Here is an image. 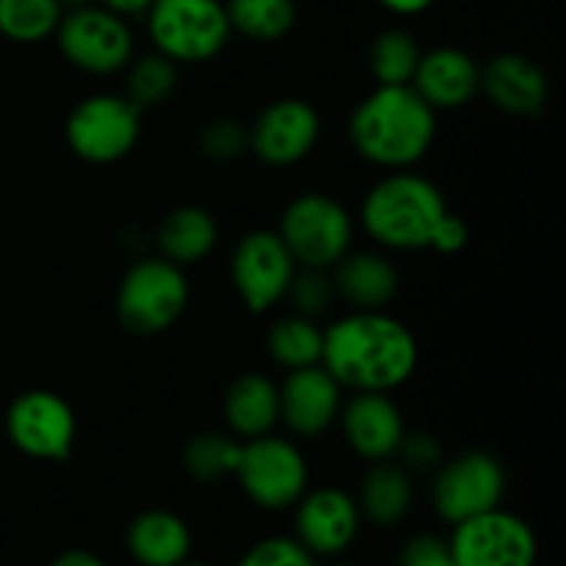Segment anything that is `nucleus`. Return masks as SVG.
Instances as JSON below:
<instances>
[{"label":"nucleus","instance_id":"1","mask_svg":"<svg viewBox=\"0 0 566 566\" xmlns=\"http://www.w3.org/2000/svg\"><path fill=\"white\" fill-rule=\"evenodd\" d=\"M321 365L346 390L390 392L418 368V340L385 310H354L324 329Z\"/></svg>","mask_w":566,"mask_h":566},{"label":"nucleus","instance_id":"2","mask_svg":"<svg viewBox=\"0 0 566 566\" xmlns=\"http://www.w3.org/2000/svg\"><path fill=\"white\" fill-rule=\"evenodd\" d=\"M348 136L359 158L403 171L434 144L437 111L412 86H376L354 108Z\"/></svg>","mask_w":566,"mask_h":566},{"label":"nucleus","instance_id":"3","mask_svg":"<svg viewBox=\"0 0 566 566\" xmlns=\"http://www.w3.org/2000/svg\"><path fill=\"white\" fill-rule=\"evenodd\" d=\"M448 213L440 188L415 171H390L363 202V227L376 243L396 252L429 249L437 224Z\"/></svg>","mask_w":566,"mask_h":566},{"label":"nucleus","instance_id":"4","mask_svg":"<svg viewBox=\"0 0 566 566\" xmlns=\"http://www.w3.org/2000/svg\"><path fill=\"white\" fill-rule=\"evenodd\" d=\"M147 28L155 50L175 64L216 59L232 33L221 0H153Z\"/></svg>","mask_w":566,"mask_h":566},{"label":"nucleus","instance_id":"5","mask_svg":"<svg viewBox=\"0 0 566 566\" xmlns=\"http://www.w3.org/2000/svg\"><path fill=\"white\" fill-rule=\"evenodd\" d=\"M186 304L188 280L180 265L166 258H147L122 276L116 318L133 335H160L180 318Z\"/></svg>","mask_w":566,"mask_h":566},{"label":"nucleus","instance_id":"6","mask_svg":"<svg viewBox=\"0 0 566 566\" xmlns=\"http://www.w3.org/2000/svg\"><path fill=\"white\" fill-rule=\"evenodd\" d=\"M280 238L302 269H332L354 241V221L337 199L304 193L285 208Z\"/></svg>","mask_w":566,"mask_h":566},{"label":"nucleus","instance_id":"7","mask_svg":"<svg viewBox=\"0 0 566 566\" xmlns=\"http://www.w3.org/2000/svg\"><path fill=\"white\" fill-rule=\"evenodd\" d=\"M142 114L125 94H94L81 99L66 119V144L88 164H116L136 147Z\"/></svg>","mask_w":566,"mask_h":566},{"label":"nucleus","instance_id":"8","mask_svg":"<svg viewBox=\"0 0 566 566\" xmlns=\"http://www.w3.org/2000/svg\"><path fill=\"white\" fill-rule=\"evenodd\" d=\"M235 475L249 501L269 512L296 506L310 481L307 459L302 451L291 440L274 434L243 442Z\"/></svg>","mask_w":566,"mask_h":566},{"label":"nucleus","instance_id":"9","mask_svg":"<svg viewBox=\"0 0 566 566\" xmlns=\"http://www.w3.org/2000/svg\"><path fill=\"white\" fill-rule=\"evenodd\" d=\"M59 48L72 66L92 75H111L130 64L133 33L125 17L114 14L105 6H81L61 17Z\"/></svg>","mask_w":566,"mask_h":566},{"label":"nucleus","instance_id":"10","mask_svg":"<svg viewBox=\"0 0 566 566\" xmlns=\"http://www.w3.org/2000/svg\"><path fill=\"white\" fill-rule=\"evenodd\" d=\"M6 434L25 457L64 462L75 448L77 420L59 392L28 390L11 401L6 412Z\"/></svg>","mask_w":566,"mask_h":566},{"label":"nucleus","instance_id":"11","mask_svg":"<svg viewBox=\"0 0 566 566\" xmlns=\"http://www.w3.org/2000/svg\"><path fill=\"white\" fill-rule=\"evenodd\" d=\"M448 547L459 566H534L539 553L531 525L501 506L453 525Z\"/></svg>","mask_w":566,"mask_h":566},{"label":"nucleus","instance_id":"12","mask_svg":"<svg viewBox=\"0 0 566 566\" xmlns=\"http://www.w3.org/2000/svg\"><path fill=\"white\" fill-rule=\"evenodd\" d=\"M506 492V470L501 459L484 451L462 453L440 468L434 479V509L446 523L459 525L501 506Z\"/></svg>","mask_w":566,"mask_h":566},{"label":"nucleus","instance_id":"13","mask_svg":"<svg viewBox=\"0 0 566 566\" xmlns=\"http://www.w3.org/2000/svg\"><path fill=\"white\" fill-rule=\"evenodd\" d=\"M296 269V260L274 230L247 232L230 260L232 285L252 313H265L285 298Z\"/></svg>","mask_w":566,"mask_h":566},{"label":"nucleus","instance_id":"14","mask_svg":"<svg viewBox=\"0 0 566 566\" xmlns=\"http://www.w3.org/2000/svg\"><path fill=\"white\" fill-rule=\"evenodd\" d=\"M321 136L318 111L296 97L276 99L249 127V149L269 166H293L307 158Z\"/></svg>","mask_w":566,"mask_h":566},{"label":"nucleus","instance_id":"15","mask_svg":"<svg viewBox=\"0 0 566 566\" xmlns=\"http://www.w3.org/2000/svg\"><path fill=\"white\" fill-rule=\"evenodd\" d=\"M357 501L348 492L337 486H324V490L304 492L302 501L296 503V536L293 539L307 553L318 556H340L352 547L359 531Z\"/></svg>","mask_w":566,"mask_h":566},{"label":"nucleus","instance_id":"16","mask_svg":"<svg viewBox=\"0 0 566 566\" xmlns=\"http://www.w3.org/2000/svg\"><path fill=\"white\" fill-rule=\"evenodd\" d=\"M343 387L324 365L287 370L280 387V420L296 437H318L340 418Z\"/></svg>","mask_w":566,"mask_h":566},{"label":"nucleus","instance_id":"17","mask_svg":"<svg viewBox=\"0 0 566 566\" xmlns=\"http://www.w3.org/2000/svg\"><path fill=\"white\" fill-rule=\"evenodd\" d=\"M340 420L352 451L370 464L396 457L407 434L401 409L387 392H354L340 409Z\"/></svg>","mask_w":566,"mask_h":566},{"label":"nucleus","instance_id":"18","mask_svg":"<svg viewBox=\"0 0 566 566\" xmlns=\"http://www.w3.org/2000/svg\"><path fill=\"white\" fill-rule=\"evenodd\" d=\"M481 88L495 108L512 116H539L551 94L545 70L520 53L495 55L481 70Z\"/></svg>","mask_w":566,"mask_h":566},{"label":"nucleus","instance_id":"19","mask_svg":"<svg viewBox=\"0 0 566 566\" xmlns=\"http://www.w3.org/2000/svg\"><path fill=\"white\" fill-rule=\"evenodd\" d=\"M409 86L426 99L434 111H453L468 105L481 88V70L459 48H437L420 53L418 70H415Z\"/></svg>","mask_w":566,"mask_h":566},{"label":"nucleus","instance_id":"20","mask_svg":"<svg viewBox=\"0 0 566 566\" xmlns=\"http://www.w3.org/2000/svg\"><path fill=\"white\" fill-rule=\"evenodd\" d=\"M332 269L335 296L346 298L354 310H385V304L398 293V271L385 254H346Z\"/></svg>","mask_w":566,"mask_h":566},{"label":"nucleus","instance_id":"21","mask_svg":"<svg viewBox=\"0 0 566 566\" xmlns=\"http://www.w3.org/2000/svg\"><path fill=\"white\" fill-rule=\"evenodd\" d=\"M127 551L142 566H180L191 553V531L175 512L153 509L130 523Z\"/></svg>","mask_w":566,"mask_h":566},{"label":"nucleus","instance_id":"22","mask_svg":"<svg viewBox=\"0 0 566 566\" xmlns=\"http://www.w3.org/2000/svg\"><path fill=\"white\" fill-rule=\"evenodd\" d=\"M224 420L243 442L271 434L280 423V387L260 374L241 376L224 396Z\"/></svg>","mask_w":566,"mask_h":566},{"label":"nucleus","instance_id":"23","mask_svg":"<svg viewBox=\"0 0 566 566\" xmlns=\"http://www.w3.org/2000/svg\"><path fill=\"white\" fill-rule=\"evenodd\" d=\"M412 479L409 470L401 464L374 462V468L365 473L363 486H359L357 506L363 517H368L374 525L390 528L398 525L412 509Z\"/></svg>","mask_w":566,"mask_h":566},{"label":"nucleus","instance_id":"24","mask_svg":"<svg viewBox=\"0 0 566 566\" xmlns=\"http://www.w3.org/2000/svg\"><path fill=\"white\" fill-rule=\"evenodd\" d=\"M216 241H219V224H216V219L208 210L191 208V205L171 210L158 230L160 258L180 265V269L202 263L213 252Z\"/></svg>","mask_w":566,"mask_h":566},{"label":"nucleus","instance_id":"25","mask_svg":"<svg viewBox=\"0 0 566 566\" xmlns=\"http://www.w3.org/2000/svg\"><path fill=\"white\" fill-rule=\"evenodd\" d=\"M269 354L276 365L287 370L321 365L324 329L315 324V318H304L296 313L280 318L269 332Z\"/></svg>","mask_w":566,"mask_h":566},{"label":"nucleus","instance_id":"26","mask_svg":"<svg viewBox=\"0 0 566 566\" xmlns=\"http://www.w3.org/2000/svg\"><path fill=\"white\" fill-rule=\"evenodd\" d=\"M224 9L232 31L254 42H276L296 22V0H227Z\"/></svg>","mask_w":566,"mask_h":566},{"label":"nucleus","instance_id":"27","mask_svg":"<svg viewBox=\"0 0 566 566\" xmlns=\"http://www.w3.org/2000/svg\"><path fill=\"white\" fill-rule=\"evenodd\" d=\"M243 440H235V434H224V431H205L197 434L182 451V464H186L188 475H193L202 484H213V481L235 475L238 462H241Z\"/></svg>","mask_w":566,"mask_h":566},{"label":"nucleus","instance_id":"28","mask_svg":"<svg viewBox=\"0 0 566 566\" xmlns=\"http://www.w3.org/2000/svg\"><path fill=\"white\" fill-rule=\"evenodd\" d=\"M420 48L401 28L381 31L368 50V64L379 86H409L418 70Z\"/></svg>","mask_w":566,"mask_h":566},{"label":"nucleus","instance_id":"29","mask_svg":"<svg viewBox=\"0 0 566 566\" xmlns=\"http://www.w3.org/2000/svg\"><path fill=\"white\" fill-rule=\"evenodd\" d=\"M61 17L59 0H0V33L11 42L33 44L53 36Z\"/></svg>","mask_w":566,"mask_h":566},{"label":"nucleus","instance_id":"30","mask_svg":"<svg viewBox=\"0 0 566 566\" xmlns=\"http://www.w3.org/2000/svg\"><path fill=\"white\" fill-rule=\"evenodd\" d=\"M177 88V64L166 59L164 53L142 55L127 72V94L133 105L138 108H155L164 99H169Z\"/></svg>","mask_w":566,"mask_h":566},{"label":"nucleus","instance_id":"31","mask_svg":"<svg viewBox=\"0 0 566 566\" xmlns=\"http://www.w3.org/2000/svg\"><path fill=\"white\" fill-rule=\"evenodd\" d=\"M285 296L291 298L293 313L304 315V318H315L332 304L335 285H332V276H326V269H296Z\"/></svg>","mask_w":566,"mask_h":566},{"label":"nucleus","instance_id":"32","mask_svg":"<svg viewBox=\"0 0 566 566\" xmlns=\"http://www.w3.org/2000/svg\"><path fill=\"white\" fill-rule=\"evenodd\" d=\"M235 566H315V556L293 536H269L249 547Z\"/></svg>","mask_w":566,"mask_h":566},{"label":"nucleus","instance_id":"33","mask_svg":"<svg viewBox=\"0 0 566 566\" xmlns=\"http://www.w3.org/2000/svg\"><path fill=\"white\" fill-rule=\"evenodd\" d=\"M199 147L208 158L213 160H232L241 158L249 149V130L241 122L216 119L199 136Z\"/></svg>","mask_w":566,"mask_h":566},{"label":"nucleus","instance_id":"34","mask_svg":"<svg viewBox=\"0 0 566 566\" xmlns=\"http://www.w3.org/2000/svg\"><path fill=\"white\" fill-rule=\"evenodd\" d=\"M398 566H459L453 558L448 542L437 539L431 534L412 536V539L403 545L401 556H398Z\"/></svg>","mask_w":566,"mask_h":566},{"label":"nucleus","instance_id":"35","mask_svg":"<svg viewBox=\"0 0 566 566\" xmlns=\"http://www.w3.org/2000/svg\"><path fill=\"white\" fill-rule=\"evenodd\" d=\"M398 457L403 459L401 468L418 470V473H426V470L437 468L442 459L440 442L431 434H423V431H415V434H403L401 446H398Z\"/></svg>","mask_w":566,"mask_h":566},{"label":"nucleus","instance_id":"36","mask_svg":"<svg viewBox=\"0 0 566 566\" xmlns=\"http://www.w3.org/2000/svg\"><path fill=\"white\" fill-rule=\"evenodd\" d=\"M468 238H470V232H468V224H464L462 216H457L448 210V213L442 216L440 224H437L429 249H437L440 254H457L468 247Z\"/></svg>","mask_w":566,"mask_h":566},{"label":"nucleus","instance_id":"37","mask_svg":"<svg viewBox=\"0 0 566 566\" xmlns=\"http://www.w3.org/2000/svg\"><path fill=\"white\" fill-rule=\"evenodd\" d=\"M387 11L392 14H401V17H415V14H423L426 9L434 6V0H379Z\"/></svg>","mask_w":566,"mask_h":566},{"label":"nucleus","instance_id":"38","mask_svg":"<svg viewBox=\"0 0 566 566\" xmlns=\"http://www.w3.org/2000/svg\"><path fill=\"white\" fill-rule=\"evenodd\" d=\"M99 3L119 17H138V14H147L153 0H99Z\"/></svg>","mask_w":566,"mask_h":566},{"label":"nucleus","instance_id":"39","mask_svg":"<svg viewBox=\"0 0 566 566\" xmlns=\"http://www.w3.org/2000/svg\"><path fill=\"white\" fill-rule=\"evenodd\" d=\"M50 566H105L103 558H97L88 551H66L61 553Z\"/></svg>","mask_w":566,"mask_h":566},{"label":"nucleus","instance_id":"40","mask_svg":"<svg viewBox=\"0 0 566 566\" xmlns=\"http://www.w3.org/2000/svg\"><path fill=\"white\" fill-rule=\"evenodd\" d=\"M59 3H61V9L72 11V9H81V6H92L94 0H59Z\"/></svg>","mask_w":566,"mask_h":566},{"label":"nucleus","instance_id":"41","mask_svg":"<svg viewBox=\"0 0 566 566\" xmlns=\"http://www.w3.org/2000/svg\"><path fill=\"white\" fill-rule=\"evenodd\" d=\"M180 566H205V564H193V562H182Z\"/></svg>","mask_w":566,"mask_h":566},{"label":"nucleus","instance_id":"42","mask_svg":"<svg viewBox=\"0 0 566 566\" xmlns=\"http://www.w3.org/2000/svg\"><path fill=\"white\" fill-rule=\"evenodd\" d=\"M329 566H354V564H329Z\"/></svg>","mask_w":566,"mask_h":566}]
</instances>
